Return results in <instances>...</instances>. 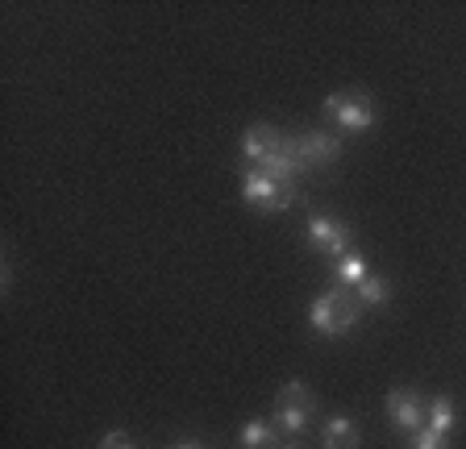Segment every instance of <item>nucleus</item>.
I'll return each instance as SVG.
<instances>
[{"label":"nucleus","mask_w":466,"mask_h":449,"mask_svg":"<svg viewBox=\"0 0 466 449\" xmlns=\"http://www.w3.org/2000/svg\"><path fill=\"white\" fill-rule=\"evenodd\" d=\"M359 316H362V304L354 300V292H346V287H329V292L317 295L309 308V324L320 337H341V333H350L359 324Z\"/></svg>","instance_id":"nucleus-1"},{"label":"nucleus","mask_w":466,"mask_h":449,"mask_svg":"<svg viewBox=\"0 0 466 449\" xmlns=\"http://www.w3.org/2000/svg\"><path fill=\"white\" fill-rule=\"evenodd\" d=\"M242 195H246V205H250V208H262V213H279V208H288L291 200H296V187L271 179L267 171H258V166H246Z\"/></svg>","instance_id":"nucleus-2"},{"label":"nucleus","mask_w":466,"mask_h":449,"mask_svg":"<svg viewBox=\"0 0 466 449\" xmlns=\"http://www.w3.org/2000/svg\"><path fill=\"white\" fill-rule=\"evenodd\" d=\"M312 408H317V400H312V391L304 383H283L279 395H275V429L304 433L312 420Z\"/></svg>","instance_id":"nucleus-3"},{"label":"nucleus","mask_w":466,"mask_h":449,"mask_svg":"<svg viewBox=\"0 0 466 449\" xmlns=\"http://www.w3.org/2000/svg\"><path fill=\"white\" fill-rule=\"evenodd\" d=\"M325 113H329V121H338V129H350V134H367L370 125H375V105H370L367 96H359V92H338V96L325 100Z\"/></svg>","instance_id":"nucleus-4"},{"label":"nucleus","mask_w":466,"mask_h":449,"mask_svg":"<svg viewBox=\"0 0 466 449\" xmlns=\"http://www.w3.org/2000/svg\"><path fill=\"white\" fill-rule=\"evenodd\" d=\"M309 242H312V250H320V254H329V258H341V254L354 250V234H350V224L329 221V216H312L309 221Z\"/></svg>","instance_id":"nucleus-5"},{"label":"nucleus","mask_w":466,"mask_h":449,"mask_svg":"<svg viewBox=\"0 0 466 449\" xmlns=\"http://www.w3.org/2000/svg\"><path fill=\"white\" fill-rule=\"evenodd\" d=\"M425 412H429V404L420 400L417 391L396 387L388 395V416H391V424H396L400 433H420L425 429Z\"/></svg>","instance_id":"nucleus-6"},{"label":"nucleus","mask_w":466,"mask_h":449,"mask_svg":"<svg viewBox=\"0 0 466 449\" xmlns=\"http://www.w3.org/2000/svg\"><path fill=\"white\" fill-rule=\"evenodd\" d=\"M296 146H300L304 166H329V163H338V158H341V142L333 134H320V129L300 134V137H296Z\"/></svg>","instance_id":"nucleus-7"},{"label":"nucleus","mask_w":466,"mask_h":449,"mask_svg":"<svg viewBox=\"0 0 466 449\" xmlns=\"http://www.w3.org/2000/svg\"><path fill=\"white\" fill-rule=\"evenodd\" d=\"M283 146V134L279 129H271V125H250L242 134V155L250 158V166H258L267 155H275V150Z\"/></svg>","instance_id":"nucleus-8"},{"label":"nucleus","mask_w":466,"mask_h":449,"mask_svg":"<svg viewBox=\"0 0 466 449\" xmlns=\"http://www.w3.org/2000/svg\"><path fill=\"white\" fill-rule=\"evenodd\" d=\"M320 441H325V449H359L362 433L350 416H333L329 424H325V433H320Z\"/></svg>","instance_id":"nucleus-9"},{"label":"nucleus","mask_w":466,"mask_h":449,"mask_svg":"<svg viewBox=\"0 0 466 449\" xmlns=\"http://www.w3.org/2000/svg\"><path fill=\"white\" fill-rule=\"evenodd\" d=\"M333 279H338V287H346V292H354V287L367 279V263H362L354 250L341 258H333Z\"/></svg>","instance_id":"nucleus-10"},{"label":"nucleus","mask_w":466,"mask_h":449,"mask_svg":"<svg viewBox=\"0 0 466 449\" xmlns=\"http://www.w3.org/2000/svg\"><path fill=\"white\" fill-rule=\"evenodd\" d=\"M275 420L267 424V420H246L242 424V437H238V445L242 449H271L275 445Z\"/></svg>","instance_id":"nucleus-11"},{"label":"nucleus","mask_w":466,"mask_h":449,"mask_svg":"<svg viewBox=\"0 0 466 449\" xmlns=\"http://www.w3.org/2000/svg\"><path fill=\"white\" fill-rule=\"evenodd\" d=\"M425 429H433V433H441V437H446V433L454 429V400H446V395H437V400H429Z\"/></svg>","instance_id":"nucleus-12"},{"label":"nucleus","mask_w":466,"mask_h":449,"mask_svg":"<svg viewBox=\"0 0 466 449\" xmlns=\"http://www.w3.org/2000/svg\"><path fill=\"white\" fill-rule=\"evenodd\" d=\"M388 295H391V287H388V279H379V274H367V279L354 287V300H359L362 308H379V304H388Z\"/></svg>","instance_id":"nucleus-13"},{"label":"nucleus","mask_w":466,"mask_h":449,"mask_svg":"<svg viewBox=\"0 0 466 449\" xmlns=\"http://www.w3.org/2000/svg\"><path fill=\"white\" fill-rule=\"evenodd\" d=\"M408 449H450V445H446V437H441V433L420 429V433H412V445H408Z\"/></svg>","instance_id":"nucleus-14"},{"label":"nucleus","mask_w":466,"mask_h":449,"mask_svg":"<svg viewBox=\"0 0 466 449\" xmlns=\"http://www.w3.org/2000/svg\"><path fill=\"white\" fill-rule=\"evenodd\" d=\"M100 449H137V445H134V441H129L121 429H113V433H105V441H100Z\"/></svg>","instance_id":"nucleus-15"},{"label":"nucleus","mask_w":466,"mask_h":449,"mask_svg":"<svg viewBox=\"0 0 466 449\" xmlns=\"http://www.w3.org/2000/svg\"><path fill=\"white\" fill-rule=\"evenodd\" d=\"M175 449H204V445H200V441H179Z\"/></svg>","instance_id":"nucleus-16"},{"label":"nucleus","mask_w":466,"mask_h":449,"mask_svg":"<svg viewBox=\"0 0 466 449\" xmlns=\"http://www.w3.org/2000/svg\"><path fill=\"white\" fill-rule=\"evenodd\" d=\"M283 449H296V445H283Z\"/></svg>","instance_id":"nucleus-17"}]
</instances>
